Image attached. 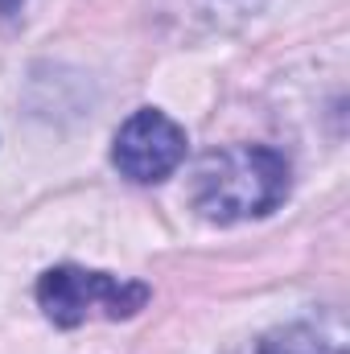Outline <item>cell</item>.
Wrapping results in <instances>:
<instances>
[{
  "mask_svg": "<svg viewBox=\"0 0 350 354\" xmlns=\"http://www.w3.org/2000/svg\"><path fill=\"white\" fill-rule=\"evenodd\" d=\"M25 0H0V17H17Z\"/></svg>",
  "mask_w": 350,
  "mask_h": 354,
  "instance_id": "8992f818",
  "label": "cell"
},
{
  "mask_svg": "<svg viewBox=\"0 0 350 354\" xmlns=\"http://www.w3.org/2000/svg\"><path fill=\"white\" fill-rule=\"evenodd\" d=\"M165 17L185 21L190 29H227V25H239L243 17L260 12L264 0H157Z\"/></svg>",
  "mask_w": 350,
  "mask_h": 354,
  "instance_id": "277c9868",
  "label": "cell"
},
{
  "mask_svg": "<svg viewBox=\"0 0 350 354\" xmlns=\"http://www.w3.org/2000/svg\"><path fill=\"white\" fill-rule=\"evenodd\" d=\"M288 194V161L264 145H235L194 169V210L206 223H248L276 210Z\"/></svg>",
  "mask_w": 350,
  "mask_h": 354,
  "instance_id": "6da1fadb",
  "label": "cell"
},
{
  "mask_svg": "<svg viewBox=\"0 0 350 354\" xmlns=\"http://www.w3.org/2000/svg\"><path fill=\"white\" fill-rule=\"evenodd\" d=\"M256 354H347V346L338 338H326L317 326H284L272 330Z\"/></svg>",
  "mask_w": 350,
  "mask_h": 354,
  "instance_id": "5b68a950",
  "label": "cell"
},
{
  "mask_svg": "<svg viewBox=\"0 0 350 354\" xmlns=\"http://www.w3.org/2000/svg\"><path fill=\"white\" fill-rule=\"evenodd\" d=\"M149 284L140 280H120V276H107V272H87V268L62 264L50 268L42 280H37V305L46 309V317L62 330H75L83 326L87 317H136L145 305H149Z\"/></svg>",
  "mask_w": 350,
  "mask_h": 354,
  "instance_id": "7a4b0ae2",
  "label": "cell"
},
{
  "mask_svg": "<svg viewBox=\"0 0 350 354\" xmlns=\"http://www.w3.org/2000/svg\"><path fill=\"white\" fill-rule=\"evenodd\" d=\"M181 161H185V128L174 124L165 111L140 107L120 124L111 145V165L128 181L136 185L165 181Z\"/></svg>",
  "mask_w": 350,
  "mask_h": 354,
  "instance_id": "3957f363",
  "label": "cell"
}]
</instances>
